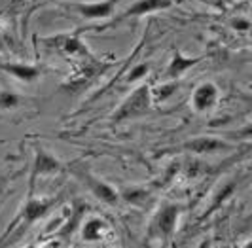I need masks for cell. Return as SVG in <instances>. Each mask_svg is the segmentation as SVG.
Masks as SVG:
<instances>
[{
  "label": "cell",
  "mask_w": 252,
  "mask_h": 248,
  "mask_svg": "<svg viewBox=\"0 0 252 248\" xmlns=\"http://www.w3.org/2000/svg\"><path fill=\"white\" fill-rule=\"evenodd\" d=\"M203 6L211 8V10H216V12H226L227 10V2L226 0H195Z\"/></svg>",
  "instance_id": "cell-21"
},
{
  "label": "cell",
  "mask_w": 252,
  "mask_h": 248,
  "mask_svg": "<svg viewBox=\"0 0 252 248\" xmlns=\"http://www.w3.org/2000/svg\"><path fill=\"white\" fill-rule=\"evenodd\" d=\"M235 191V182H227V184H224V186L220 187L218 191H216V195L213 197V201H211V205H209V209H207V212L205 214H211V212H215L224 201H226L231 193Z\"/></svg>",
  "instance_id": "cell-17"
},
{
  "label": "cell",
  "mask_w": 252,
  "mask_h": 248,
  "mask_svg": "<svg viewBox=\"0 0 252 248\" xmlns=\"http://www.w3.org/2000/svg\"><path fill=\"white\" fill-rule=\"evenodd\" d=\"M70 171H72V174L84 184V187L88 189L89 193L97 199V201H101L102 205H106V207H118V205H120V201H122L120 191H118L112 184H108L106 180L95 176L88 167L76 165V167H70Z\"/></svg>",
  "instance_id": "cell-3"
},
{
  "label": "cell",
  "mask_w": 252,
  "mask_h": 248,
  "mask_svg": "<svg viewBox=\"0 0 252 248\" xmlns=\"http://www.w3.org/2000/svg\"><path fill=\"white\" fill-rule=\"evenodd\" d=\"M201 169H203V163L191 159V161H188V165H186V176H188V178H195V176L201 174Z\"/></svg>",
  "instance_id": "cell-22"
},
{
  "label": "cell",
  "mask_w": 252,
  "mask_h": 248,
  "mask_svg": "<svg viewBox=\"0 0 252 248\" xmlns=\"http://www.w3.org/2000/svg\"><path fill=\"white\" fill-rule=\"evenodd\" d=\"M177 87H178V80H165L163 84H159V86H156V87H150L154 104H161L165 100H169L175 95Z\"/></svg>",
  "instance_id": "cell-15"
},
{
  "label": "cell",
  "mask_w": 252,
  "mask_h": 248,
  "mask_svg": "<svg viewBox=\"0 0 252 248\" xmlns=\"http://www.w3.org/2000/svg\"><path fill=\"white\" fill-rule=\"evenodd\" d=\"M120 197H122V201H126V203L133 205V207L144 209L148 205V201H150V191L142 186H131L122 189L120 191Z\"/></svg>",
  "instance_id": "cell-14"
},
{
  "label": "cell",
  "mask_w": 252,
  "mask_h": 248,
  "mask_svg": "<svg viewBox=\"0 0 252 248\" xmlns=\"http://www.w3.org/2000/svg\"><path fill=\"white\" fill-rule=\"evenodd\" d=\"M205 59V55H195V57H188L184 55L178 48H173V55L169 59V64L165 66V80H180L184 74H188L189 70L199 64Z\"/></svg>",
  "instance_id": "cell-12"
},
{
  "label": "cell",
  "mask_w": 252,
  "mask_h": 248,
  "mask_svg": "<svg viewBox=\"0 0 252 248\" xmlns=\"http://www.w3.org/2000/svg\"><path fill=\"white\" fill-rule=\"evenodd\" d=\"M23 104V97L12 89H0V110H15Z\"/></svg>",
  "instance_id": "cell-16"
},
{
  "label": "cell",
  "mask_w": 252,
  "mask_h": 248,
  "mask_svg": "<svg viewBox=\"0 0 252 248\" xmlns=\"http://www.w3.org/2000/svg\"><path fill=\"white\" fill-rule=\"evenodd\" d=\"M184 207L178 203H161L152 214L148 227H146V241H171L178 229V222Z\"/></svg>",
  "instance_id": "cell-1"
},
{
  "label": "cell",
  "mask_w": 252,
  "mask_h": 248,
  "mask_svg": "<svg viewBox=\"0 0 252 248\" xmlns=\"http://www.w3.org/2000/svg\"><path fill=\"white\" fill-rule=\"evenodd\" d=\"M235 148V144L227 142L220 137H209V135H203V137H193L188 138L186 142L180 144V150L188 152L191 155H213V154H224L229 150Z\"/></svg>",
  "instance_id": "cell-9"
},
{
  "label": "cell",
  "mask_w": 252,
  "mask_h": 248,
  "mask_svg": "<svg viewBox=\"0 0 252 248\" xmlns=\"http://www.w3.org/2000/svg\"><path fill=\"white\" fill-rule=\"evenodd\" d=\"M0 70L12 76L13 80L23 82V84H32L42 76V68L38 64L31 62H19V61H4L0 62Z\"/></svg>",
  "instance_id": "cell-13"
},
{
  "label": "cell",
  "mask_w": 252,
  "mask_h": 248,
  "mask_svg": "<svg viewBox=\"0 0 252 248\" xmlns=\"http://www.w3.org/2000/svg\"><path fill=\"white\" fill-rule=\"evenodd\" d=\"M118 2L120 0H95V2L78 0V2H64L61 6L74 12L76 15H80L86 21H106V19L114 17Z\"/></svg>",
  "instance_id": "cell-7"
},
{
  "label": "cell",
  "mask_w": 252,
  "mask_h": 248,
  "mask_svg": "<svg viewBox=\"0 0 252 248\" xmlns=\"http://www.w3.org/2000/svg\"><path fill=\"white\" fill-rule=\"evenodd\" d=\"M229 27H231L233 31H237V32H247V31L252 27V23H251V19H249V17L235 15V17H231V19H229Z\"/></svg>",
  "instance_id": "cell-20"
},
{
  "label": "cell",
  "mask_w": 252,
  "mask_h": 248,
  "mask_svg": "<svg viewBox=\"0 0 252 248\" xmlns=\"http://www.w3.org/2000/svg\"><path fill=\"white\" fill-rule=\"evenodd\" d=\"M173 4H175V0H135V2H133L131 6H127L120 15H116L114 19L106 21L104 25L95 27V31L114 29V27L120 25V23H126V21H131V19H139V17H144V15H148V13L163 12V10H169Z\"/></svg>",
  "instance_id": "cell-5"
},
{
  "label": "cell",
  "mask_w": 252,
  "mask_h": 248,
  "mask_svg": "<svg viewBox=\"0 0 252 248\" xmlns=\"http://www.w3.org/2000/svg\"><path fill=\"white\" fill-rule=\"evenodd\" d=\"M112 237V225L101 216H88L80 222V239L86 243H104Z\"/></svg>",
  "instance_id": "cell-11"
},
{
  "label": "cell",
  "mask_w": 252,
  "mask_h": 248,
  "mask_svg": "<svg viewBox=\"0 0 252 248\" xmlns=\"http://www.w3.org/2000/svg\"><path fill=\"white\" fill-rule=\"evenodd\" d=\"M220 102V89L215 82H201L191 93V108L197 114H207L215 110Z\"/></svg>",
  "instance_id": "cell-10"
},
{
  "label": "cell",
  "mask_w": 252,
  "mask_h": 248,
  "mask_svg": "<svg viewBox=\"0 0 252 248\" xmlns=\"http://www.w3.org/2000/svg\"><path fill=\"white\" fill-rule=\"evenodd\" d=\"M233 2H237V0H233Z\"/></svg>",
  "instance_id": "cell-23"
},
{
  "label": "cell",
  "mask_w": 252,
  "mask_h": 248,
  "mask_svg": "<svg viewBox=\"0 0 252 248\" xmlns=\"http://www.w3.org/2000/svg\"><path fill=\"white\" fill-rule=\"evenodd\" d=\"M86 31L80 29V31H74V32H63V34H55V36L44 38V46L48 48H55V50L63 51L66 57L70 59H88V57H93L91 50L88 48V44L84 42V34Z\"/></svg>",
  "instance_id": "cell-6"
},
{
  "label": "cell",
  "mask_w": 252,
  "mask_h": 248,
  "mask_svg": "<svg viewBox=\"0 0 252 248\" xmlns=\"http://www.w3.org/2000/svg\"><path fill=\"white\" fill-rule=\"evenodd\" d=\"M57 203H59V197H34V195L31 193V195L27 197L25 205L21 207L19 214H17L12 220V223L8 225V229H6V233L2 235L0 243L10 235L15 227H19V225H25L27 227V225H32V223H36L38 220H42Z\"/></svg>",
  "instance_id": "cell-4"
},
{
  "label": "cell",
  "mask_w": 252,
  "mask_h": 248,
  "mask_svg": "<svg viewBox=\"0 0 252 248\" xmlns=\"http://www.w3.org/2000/svg\"><path fill=\"white\" fill-rule=\"evenodd\" d=\"M227 137L233 138V140H252V122L235 129V131H229Z\"/></svg>",
  "instance_id": "cell-19"
},
{
  "label": "cell",
  "mask_w": 252,
  "mask_h": 248,
  "mask_svg": "<svg viewBox=\"0 0 252 248\" xmlns=\"http://www.w3.org/2000/svg\"><path fill=\"white\" fill-rule=\"evenodd\" d=\"M32 152H34V159H32V173H31V187L42 176H55L64 171V163L57 155H53L48 148L34 146Z\"/></svg>",
  "instance_id": "cell-8"
},
{
  "label": "cell",
  "mask_w": 252,
  "mask_h": 248,
  "mask_svg": "<svg viewBox=\"0 0 252 248\" xmlns=\"http://www.w3.org/2000/svg\"><path fill=\"white\" fill-rule=\"evenodd\" d=\"M152 106H154V100H152L150 86L148 84L137 86L126 99L116 106V110L110 116V125L116 127V125L120 124H126V122H131V120L142 118V116L150 114Z\"/></svg>",
  "instance_id": "cell-2"
},
{
  "label": "cell",
  "mask_w": 252,
  "mask_h": 248,
  "mask_svg": "<svg viewBox=\"0 0 252 248\" xmlns=\"http://www.w3.org/2000/svg\"><path fill=\"white\" fill-rule=\"evenodd\" d=\"M148 72H150V64L148 62H137L135 66L126 70V84H137L142 78H146Z\"/></svg>",
  "instance_id": "cell-18"
}]
</instances>
